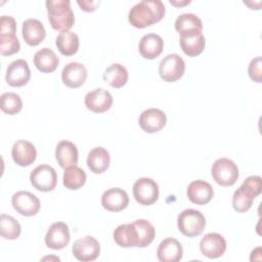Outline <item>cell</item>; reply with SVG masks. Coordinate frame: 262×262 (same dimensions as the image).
<instances>
[{
	"instance_id": "obj_1",
	"label": "cell",
	"mask_w": 262,
	"mask_h": 262,
	"mask_svg": "<svg viewBox=\"0 0 262 262\" xmlns=\"http://www.w3.org/2000/svg\"><path fill=\"white\" fill-rule=\"evenodd\" d=\"M166 12L161 0H142L136 3L128 13V20L134 28L143 29L160 21Z\"/></svg>"
},
{
	"instance_id": "obj_2",
	"label": "cell",
	"mask_w": 262,
	"mask_h": 262,
	"mask_svg": "<svg viewBox=\"0 0 262 262\" xmlns=\"http://www.w3.org/2000/svg\"><path fill=\"white\" fill-rule=\"evenodd\" d=\"M48 20L56 31H69L75 24L74 12L70 0H47L45 2Z\"/></svg>"
},
{
	"instance_id": "obj_3",
	"label": "cell",
	"mask_w": 262,
	"mask_h": 262,
	"mask_svg": "<svg viewBox=\"0 0 262 262\" xmlns=\"http://www.w3.org/2000/svg\"><path fill=\"white\" fill-rule=\"evenodd\" d=\"M261 177L252 175L246 178L243 184L234 191L232 195V207L238 213H245L250 210L253 201L261 193Z\"/></svg>"
},
{
	"instance_id": "obj_4",
	"label": "cell",
	"mask_w": 262,
	"mask_h": 262,
	"mask_svg": "<svg viewBox=\"0 0 262 262\" xmlns=\"http://www.w3.org/2000/svg\"><path fill=\"white\" fill-rule=\"evenodd\" d=\"M179 231L188 237L200 235L206 226V218L199 210L185 209L177 217Z\"/></svg>"
},
{
	"instance_id": "obj_5",
	"label": "cell",
	"mask_w": 262,
	"mask_h": 262,
	"mask_svg": "<svg viewBox=\"0 0 262 262\" xmlns=\"http://www.w3.org/2000/svg\"><path fill=\"white\" fill-rule=\"evenodd\" d=\"M211 174L217 184L221 186H231L238 178V167L230 159L219 158L213 163Z\"/></svg>"
},
{
	"instance_id": "obj_6",
	"label": "cell",
	"mask_w": 262,
	"mask_h": 262,
	"mask_svg": "<svg viewBox=\"0 0 262 262\" xmlns=\"http://www.w3.org/2000/svg\"><path fill=\"white\" fill-rule=\"evenodd\" d=\"M159 185L148 177L138 178L133 184V196L142 206H150L159 199Z\"/></svg>"
},
{
	"instance_id": "obj_7",
	"label": "cell",
	"mask_w": 262,
	"mask_h": 262,
	"mask_svg": "<svg viewBox=\"0 0 262 262\" xmlns=\"http://www.w3.org/2000/svg\"><path fill=\"white\" fill-rule=\"evenodd\" d=\"M185 72V62L183 58L171 53L162 58L159 64V75L165 82H175L179 80Z\"/></svg>"
},
{
	"instance_id": "obj_8",
	"label": "cell",
	"mask_w": 262,
	"mask_h": 262,
	"mask_svg": "<svg viewBox=\"0 0 262 262\" xmlns=\"http://www.w3.org/2000/svg\"><path fill=\"white\" fill-rule=\"evenodd\" d=\"M31 184L39 191L48 192L55 188L57 173L49 165H39L30 174Z\"/></svg>"
},
{
	"instance_id": "obj_9",
	"label": "cell",
	"mask_w": 262,
	"mask_h": 262,
	"mask_svg": "<svg viewBox=\"0 0 262 262\" xmlns=\"http://www.w3.org/2000/svg\"><path fill=\"white\" fill-rule=\"evenodd\" d=\"M72 252L74 257L82 262L94 261L100 254V245L92 235H86L78 238L73 247Z\"/></svg>"
},
{
	"instance_id": "obj_10",
	"label": "cell",
	"mask_w": 262,
	"mask_h": 262,
	"mask_svg": "<svg viewBox=\"0 0 262 262\" xmlns=\"http://www.w3.org/2000/svg\"><path fill=\"white\" fill-rule=\"evenodd\" d=\"M11 204L14 210L23 216L31 217L40 211V200L32 192L19 190L11 198Z\"/></svg>"
},
{
	"instance_id": "obj_11",
	"label": "cell",
	"mask_w": 262,
	"mask_h": 262,
	"mask_svg": "<svg viewBox=\"0 0 262 262\" xmlns=\"http://www.w3.org/2000/svg\"><path fill=\"white\" fill-rule=\"evenodd\" d=\"M31 79V70L25 59H16L10 62L6 69L5 80L12 87H21Z\"/></svg>"
},
{
	"instance_id": "obj_12",
	"label": "cell",
	"mask_w": 262,
	"mask_h": 262,
	"mask_svg": "<svg viewBox=\"0 0 262 262\" xmlns=\"http://www.w3.org/2000/svg\"><path fill=\"white\" fill-rule=\"evenodd\" d=\"M70 229L68 224L58 221L54 222L48 228L45 235V244L49 249L61 250L70 243Z\"/></svg>"
},
{
	"instance_id": "obj_13",
	"label": "cell",
	"mask_w": 262,
	"mask_h": 262,
	"mask_svg": "<svg viewBox=\"0 0 262 262\" xmlns=\"http://www.w3.org/2000/svg\"><path fill=\"white\" fill-rule=\"evenodd\" d=\"M200 251L204 256L210 259L219 258L226 251V241L220 233L209 232L202 237Z\"/></svg>"
},
{
	"instance_id": "obj_14",
	"label": "cell",
	"mask_w": 262,
	"mask_h": 262,
	"mask_svg": "<svg viewBox=\"0 0 262 262\" xmlns=\"http://www.w3.org/2000/svg\"><path fill=\"white\" fill-rule=\"evenodd\" d=\"M84 103L89 111L95 114H101L111 108L113 104V96L107 90L96 88L85 95Z\"/></svg>"
},
{
	"instance_id": "obj_15",
	"label": "cell",
	"mask_w": 262,
	"mask_h": 262,
	"mask_svg": "<svg viewBox=\"0 0 262 262\" xmlns=\"http://www.w3.org/2000/svg\"><path fill=\"white\" fill-rule=\"evenodd\" d=\"M167 117L163 111L150 107L143 111L138 119L140 128L147 133H156L163 129L166 125Z\"/></svg>"
},
{
	"instance_id": "obj_16",
	"label": "cell",
	"mask_w": 262,
	"mask_h": 262,
	"mask_svg": "<svg viewBox=\"0 0 262 262\" xmlns=\"http://www.w3.org/2000/svg\"><path fill=\"white\" fill-rule=\"evenodd\" d=\"M180 48L187 56H196L201 54L206 45L205 36L202 31L191 30L180 35L179 39Z\"/></svg>"
},
{
	"instance_id": "obj_17",
	"label": "cell",
	"mask_w": 262,
	"mask_h": 262,
	"mask_svg": "<svg viewBox=\"0 0 262 262\" xmlns=\"http://www.w3.org/2000/svg\"><path fill=\"white\" fill-rule=\"evenodd\" d=\"M87 79V69L78 61H72L66 64L61 72L62 83L69 88L81 87Z\"/></svg>"
},
{
	"instance_id": "obj_18",
	"label": "cell",
	"mask_w": 262,
	"mask_h": 262,
	"mask_svg": "<svg viewBox=\"0 0 262 262\" xmlns=\"http://www.w3.org/2000/svg\"><path fill=\"white\" fill-rule=\"evenodd\" d=\"M11 156L14 163L20 167H28L33 164L37 158V150L35 145L24 139H19L14 142Z\"/></svg>"
},
{
	"instance_id": "obj_19",
	"label": "cell",
	"mask_w": 262,
	"mask_h": 262,
	"mask_svg": "<svg viewBox=\"0 0 262 262\" xmlns=\"http://www.w3.org/2000/svg\"><path fill=\"white\" fill-rule=\"evenodd\" d=\"M101 205L107 211L120 212L129 205L128 193L119 187L110 188L102 193Z\"/></svg>"
},
{
	"instance_id": "obj_20",
	"label": "cell",
	"mask_w": 262,
	"mask_h": 262,
	"mask_svg": "<svg viewBox=\"0 0 262 262\" xmlns=\"http://www.w3.org/2000/svg\"><path fill=\"white\" fill-rule=\"evenodd\" d=\"M187 198L195 205H206L214 196L212 185L205 180H194L187 186Z\"/></svg>"
},
{
	"instance_id": "obj_21",
	"label": "cell",
	"mask_w": 262,
	"mask_h": 262,
	"mask_svg": "<svg viewBox=\"0 0 262 262\" xmlns=\"http://www.w3.org/2000/svg\"><path fill=\"white\" fill-rule=\"evenodd\" d=\"M182 245L174 237L163 239L157 249V257L161 262H178L182 259Z\"/></svg>"
},
{
	"instance_id": "obj_22",
	"label": "cell",
	"mask_w": 262,
	"mask_h": 262,
	"mask_svg": "<svg viewBox=\"0 0 262 262\" xmlns=\"http://www.w3.org/2000/svg\"><path fill=\"white\" fill-rule=\"evenodd\" d=\"M164 41L162 37L155 33H149L141 37L138 43V50L142 57L146 59L157 58L163 51Z\"/></svg>"
},
{
	"instance_id": "obj_23",
	"label": "cell",
	"mask_w": 262,
	"mask_h": 262,
	"mask_svg": "<svg viewBox=\"0 0 262 262\" xmlns=\"http://www.w3.org/2000/svg\"><path fill=\"white\" fill-rule=\"evenodd\" d=\"M21 34L25 42L30 46L39 45L46 36L43 24L37 18H28L23 23Z\"/></svg>"
},
{
	"instance_id": "obj_24",
	"label": "cell",
	"mask_w": 262,
	"mask_h": 262,
	"mask_svg": "<svg viewBox=\"0 0 262 262\" xmlns=\"http://www.w3.org/2000/svg\"><path fill=\"white\" fill-rule=\"evenodd\" d=\"M55 159L63 169L75 166L79 159L77 146L69 140L59 141L55 147Z\"/></svg>"
},
{
	"instance_id": "obj_25",
	"label": "cell",
	"mask_w": 262,
	"mask_h": 262,
	"mask_svg": "<svg viewBox=\"0 0 262 262\" xmlns=\"http://www.w3.org/2000/svg\"><path fill=\"white\" fill-rule=\"evenodd\" d=\"M115 243L122 248H138V232L134 223L119 225L113 233Z\"/></svg>"
},
{
	"instance_id": "obj_26",
	"label": "cell",
	"mask_w": 262,
	"mask_h": 262,
	"mask_svg": "<svg viewBox=\"0 0 262 262\" xmlns=\"http://www.w3.org/2000/svg\"><path fill=\"white\" fill-rule=\"evenodd\" d=\"M111 157L102 146H96L90 150L87 157V166L94 174H101L110 167Z\"/></svg>"
},
{
	"instance_id": "obj_27",
	"label": "cell",
	"mask_w": 262,
	"mask_h": 262,
	"mask_svg": "<svg viewBox=\"0 0 262 262\" xmlns=\"http://www.w3.org/2000/svg\"><path fill=\"white\" fill-rule=\"evenodd\" d=\"M59 59L55 52L47 47L38 50L34 55V64L41 73H52L58 67Z\"/></svg>"
},
{
	"instance_id": "obj_28",
	"label": "cell",
	"mask_w": 262,
	"mask_h": 262,
	"mask_svg": "<svg viewBox=\"0 0 262 262\" xmlns=\"http://www.w3.org/2000/svg\"><path fill=\"white\" fill-rule=\"evenodd\" d=\"M55 45L62 55H74L79 49V37L71 30L60 32L55 39Z\"/></svg>"
},
{
	"instance_id": "obj_29",
	"label": "cell",
	"mask_w": 262,
	"mask_h": 262,
	"mask_svg": "<svg viewBox=\"0 0 262 262\" xmlns=\"http://www.w3.org/2000/svg\"><path fill=\"white\" fill-rule=\"evenodd\" d=\"M128 71L121 63H112L102 75V79L114 88H121L128 82Z\"/></svg>"
},
{
	"instance_id": "obj_30",
	"label": "cell",
	"mask_w": 262,
	"mask_h": 262,
	"mask_svg": "<svg viewBox=\"0 0 262 262\" xmlns=\"http://www.w3.org/2000/svg\"><path fill=\"white\" fill-rule=\"evenodd\" d=\"M86 178V173L82 168L78 167L77 165L71 166L64 169L62 184L71 190H76L85 184Z\"/></svg>"
},
{
	"instance_id": "obj_31",
	"label": "cell",
	"mask_w": 262,
	"mask_h": 262,
	"mask_svg": "<svg viewBox=\"0 0 262 262\" xmlns=\"http://www.w3.org/2000/svg\"><path fill=\"white\" fill-rule=\"evenodd\" d=\"M21 232L19 222L12 216L1 214L0 216V234L6 239H16Z\"/></svg>"
},
{
	"instance_id": "obj_32",
	"label": "cell",
	"mask_w": 262,
	"mask_h": 262,
	"mask_svg": "<svg viewBox=\"0 0 262 262\" xmlns=\"http://www.w3.org/2000/svg\"><path fill=\"white\" fill-rule=\"evenodd\" d=\"M133 223L138 232V248H145L149 246L156 236V229L154 225L145 219H137Z\"/></svg>"
},
{
	"instance_id": "obj_33",
	"label": "cell",
	"mask_w": 262,
	"mask_h": 262,
	"mask_svg": "<svg viewBox=\"0 0 262 262\" xmlns=\"http://www.w3.org/2000/svg\"><path fill=\"white\" fill-rule=\"evenodd\" d=\"M174 26L179 35L191 30L203 31V23L201 18L193 13H182L178 15Z\"/></svg>"
},
{
	"instance_id": "obj_34",
	"label": "cell",
	"mask_w": 262,
	"mask_h": 262,
	"mask_svg": "<svg viewBox=\"0 0 262 262\" xmlns=\"http://www.w3.org/2000/svg\"><path fill=\"white\" fill-rule=\"evenodd\" d=\"M1 110L5 114L15 115L20 112L23 107V100L20 96L14 92H5L0 96Z\"/></svg>"
},
{
	"instance_id": "obj_35",
	"label": "cell",
	"mask_w": 262,
	"mask_h": 262,
	"mask_svg": "<svg viewBox=\"0 0 262 262\" xmlns=\"http://www.w3.org/2000/svg\"><path fill=\"white\" fill-rule=\"evenodd\" d=\"M20 44L15 34H0V53L9 56L19 51Z\"/></svg>"
},
{
	"instance_id": "obj_36",
	"label": "cell",
	"mask_w": 262,
	"mask_h": 262,
	"mask_svg": "<svg viewBox=\"0 0 262 262\" xmlns=\"http://www.w3.org/2000/svg\"><path fill=\"white\" fill-rule=\"evenodd\" d=\"M248 73L250 78L256 82L261 83L262 82V58L261 56H257L253 58L248 67Z\"/></svg>"
},
{
	"instance_id": "obj_37",
	"label": "cell",
	"mask_w": 262,
	"mask_h": 262,
	"mask_svg": "<svg viewBox=\"0 0 262 262\" xmlns=\"http://www.w3.org/2000/svg\"><path fill=\"white\" fill-rule=\"evenodd\" d=\"M16 21L10 15H2L0 17V34H15Z\"/></svg>"
},
{
	"instance_id": "obj_38",
	"label": "cell",
	"mask_w": 262,
	"mask_h": 262,
	"mask_svg": "<svg viewBox=\"0 0 262 262\" xmlns=\"http://www.w3.org/2000/svg\"><path fill=\"white\" fill-rule=\"evenodd\" d=\"M77 3L81 7L82 10H84L86 12H92V11L96 10L100 1H89V0H82L81 1V0H78Z\"/></svg>"
},
{
	"instance_id": "obj_39",
	"label": "cell",
	"mask_w": 262,
	"mask_h": 262,
	"mask_svg": "<svg viewBox=\"0 0 262 262\" xmlns=\"http://www.w3.org/2000/svg\"><path fill=\"white\" fill-rule=\"evenodd\" d=\"M170 3L172 4V5H175V6H182V5H186V4H188V3H190V1L189 0H185V1H183V2H179V1H174V0H171L170 1Z\"/></svg>"
}]
</instances>
